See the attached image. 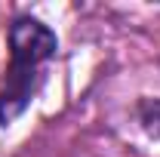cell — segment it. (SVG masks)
Masks as SVG:
<instances>
[{
  "label": "cell",
  "mask_w": 160,
  "mask_h": 157,
  "mask_svg": "<svg viewBox=\"0 0 160 157\" xmlns=\"http://www.w3.org/2000/svg\"><path fill=\"white\" fill-rule=\"evenodd\" d=\"M59 37L52 28L31 16H19L9 25V68L0 83V126H9L28 111L43 86V68L56 59Z\"/></svg>",
  "instance_id": "6da1fadb"
},
{
  "label": "cell",
  "mask_w": 160,
  "mask_h": 157,
  "mask_svg": "<svg viewBox=\"0 0 160 157\" xmlns=\"http://www.w3.org/2000/svg\"><path fill=\"white\" fill-rule=\"evenodd\" d=\"M136 114H139L142 129L151 139H160V99H142L136 105Z\"/></svg>",
  "instance_id": "7a4b0ae2"
}]
</instances>
